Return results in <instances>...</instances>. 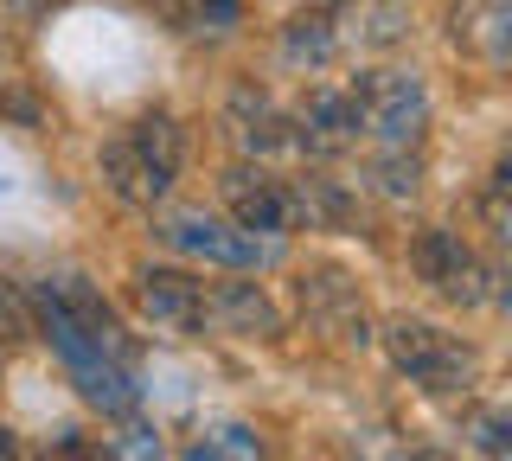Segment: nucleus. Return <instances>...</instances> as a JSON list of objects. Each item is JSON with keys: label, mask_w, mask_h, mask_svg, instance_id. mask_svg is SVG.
I'll use <instances>...</instances> for the list:
<instances>
[{"label": "nucleus", "mask_w": 512, "mask_h": 461, "mask_svg": "<svg viewBox=\"0 0 512 461\" xmlns=\"http://www.w3.org/2000/svg\"><path fill=\"white\" fill-rule=\"evenodd\" d=\"M7 13H20V20H45V13H58L64 0H0Z\"/></svg>", "instance_id": "obj_20"}, {"label": "nucleus", "mask_w": 512, "mask_h": 461, "mask_svg": "<svg viewBox=\"0 0 512 461\" xmlns=\"http://www.w3.org/2000/svg\"><path fill=\"white\" fill-rule=\"evenodd\" d=\"M135 308L160 333H205V276H192V269H141Z\"/></svg>", "instance_id": "obj_10"}, {"label": "nucleus", "mask_w": 512, "mask_h": 461, "mask_svg": "<svg viewBox=\"0 0 512 461\" xmlns=\"http://www.w3.org/2000/svg\"><path fill=\"white\" fill-rule=\"evenodd\" d=\"M0 461H20V442H13V429L0 423Z\"/></svg>", "instance_id": "obj_22"}, {"label": "nucleus", "mask_w": 512, "mask_h": 461, "mask_svg": "<svg viewBox=\"0 0 512 461\" xmlns=\"http://www.w3.org/2000/svg\"><path fill=\"white\" fill-rule=\"evenodd\" d=\"M32 327L52 340L58 365L103 417H128L141 404V359L122 333V314L84 276H45L32 282Z\"/></svg>", "instance_id": "obj_1"}, {"label": "nucleus", "mask_w": 512, "mask_h": 461, "mask_svg": "<svg viewBox=\"0 0 512 461\" xmlns=\"http://www.w3.org/2000/svg\"><path fill=\"white\" fill-rule=\"evenodd\" d=\"M276 58L288 71H327L333 58H340V20H333V7H301L295 20L282 26Z\"/></svg>", "instance_id": "obj_14"}, {"label": "nucleus", "mask_w": 512, "mask_h": 461, "mask_svg": "<svg viewBox=\"0 0 512 461\" xmlns=\"http://www.w3.org/2000/svg\"><path fill=\"white\" fill-rule=\"evenodd\" d=\"M186 461H269V455L250 423H205V429H192Z\"/></svg>", "instance_id": "obj_15"}, {"label": "nucleus", "mask_w": 512, "mask_h": 461, "mask_svg": "<svg viewBox=\"0 0 512 461\" xmlns=\"http://www.w3.org/2000/svg\"><path fill=\"white\" fill-rule=\"evenodd\" d=\"M301 308H308L314 327L340 333V340H372L365 333V301L359 289H352V276H340V269H314V282H301Z\"/></svg>", "instance_id": "obj_13"}, {"label": "nucleus", "mask_w": 512, "mask_h": 461, "mask_svg": "<svg viewBox=\"0 0 512 461\" xmlns=\"http://www.w3.org/2000/svg\"><path fill=\"white\" fill-rule=\"evenodd\" d=\"M359 97V141L372 154H416L429 129V84L423 71L384 65V71H359L352 77Z\"/></svg>", "instance_id": "obj_4"}, {"label": "nucleus", "mask_w": 512, "mask_h": 461, "mask_svg": "<svg viewBox=\"0 0 512 461\" xmlns=\"http://www.w3.org/2000/svg\"><path fill=\"white\" fill-rule=\"evenodd\" d=\"M480 231H487L493 250L512 244V167L506 161L487 173V186H480Z\"/></svg>", "instance_id": "obj_18"}, {"label": "nucleus", "mask_w": 512, "mask_h": 461, "mask_svg": "<svg viewBox=\"0 0 512 461\" xmlns=\"http://www.w3.org/2000/svg\"><path fill=\"white\" fill-rule=\"evenodd\" d=\"M154 237L186 263H218V269H276L282 263V237L244 231L237 218H218L205 205H180L154 225Z\"/></svg>", "instance_id": "obj_6"}, {"label": "nucleus", "mask_w": 512, "mask_h": 461, "mask_svg": "<svg viewBox=\"0 0 512 461\" xmlns=\"http://www.w3.org/2000/svg\"><path fill=\"white\" fill-rule=\"evenodd\" d=\"M461 442H468L474 455H487V461H506L512 455V417H506L500 397H493V404H468V410H461Z\"/></svg>", "instance_id": "obj_17"}, {"label": "nucleus", "mask_w": 512, "mask_h": 461, "mask_svg": "<svg viewBox=\"0 0 512 461\" xmlns=\"http://www.w3.org/2000/svg\"><path fill=\"white\" fill-rule=\"evenodd\" d=\"M180 167H186V129L167 109H141L135 122H122L103 141V186L135 212H154L173 193Z\"/></svg>", "instance_id": "obj_2"}, {"label": "nucleus", "mask_w": 512, "mask_h": 461, "mask_svg": "<svg viewBox=\"0 0 512 461\" xmlns=\"http://www.w3.org/2000/svg\"><path fill=\"white\" fill-rule=\"evenodd\" d=\"M224 141H231L244 161H256V167H269V161H282V154H295L288 109L269 97V90H256V84H237L231 97H224Z\"/></svg>", "instance_id": "obj_9"}, {"label": "nucleus", "mask_w": 512, "mask_h": 461, "mask_svg": "<svg viewBox=\"0 0 512 461\" xmlns=\"http://www.w3.org/2000/svg\"><path fill=\"white\" fill-rule=\"evenodd\" d=\"M410 269L429 295L455 301V308H487V301H500V263L448 225H423L410 237Z\"/></svg>", "instance_id": "obj_5"}, {"label": "nucleus", "mask_w": 512, "mask_h": 461, "mask_svg": "<svg viewBox=\"0 0 512 461\" xmlns=\"http://www.w3.org/2000/svg\"><path fill=\"white\" fill-rule=\"evenodd\" d=\"M448 45L487 71L512 65V0H455L448 7Z\"/></svg>", "instance_id": "obj_11"}, {"label": "nucleus", "mask_w": 512, "mask_h": 461, "mask_svg": "<svg viewBox=\"0 0 512 461\" xmlns=\"http://www.w3.org/2000/svg\"><path fill=\"white\" fill-rule=\"evenodd\" d=\"M205 333H237V340H276L282 308L263 282H205Z\"/></svg>", "instance_id": "obj_12"}, {"label": "nucleus", "mask_w": 512, "mask_h": 461, "mask_svg": "<svg viewBox=\"0 0 512 461\" xmlns=\"http://www.w3.org/2000/svg\"><path fill=\"white\" fill-rule=\"evenodd\" d=\"M391 461H455V455H442V449H397Z\"/></svg>", "instance_id": "obj_21"}, {"label": "nucleus", "mask_w": 512, "mask_h": 461, "mask_svg": "<svg viewBox=\"0 0 512 461\" xmlns=\"http://www.w3.org/2000/svg\"><path fill=\"white\" fill-rule=\"evenodd\" d=\"M218 199H224V212H231L244 231H263V237L301 231V180H282V173H269L256 161H237L231 173H224Z\"/></svg>", "instance_id": "obj_7"}, {"label": "nucleus", "mask_w": 512, "mask_h": 461, "mask_svg": "<svg viewBox=\"0 0 512 461\" xmlns=\"http://www.w3.org/2000/svg\"><path fill=\"white\" fill-rule=\"evenodd\" d=\"M384 353L391 365L410 378V385H423L429 397H468L480 385V346L461 340V333H448L442 321H423V314H397L391 327H384Z\"/></svg>", "instance_id": "obj_3"}, {"label": "nucleus", "mask_w": 512, "mask_h": 461, "mask_svg": "<svg viewBox=\"0 0 512 461\" xmlns=\"http://www.w3.org/2000/svg\"><path fill=\"white\" fill-rule=\"evenodd\" d=\"M288 129H295V154H308V161L352 154L359 148V97H352V84H314L288 109Z\"/></svg>", "instance_id": "obj_8"}, {"label": "nucleus", "mask_w": 512, "mask_h": 461, "mask_svg": "<svg viewBox=\"0 0 512 461\" xmlns=\"http://www.w3.org/2000/svg\"><path fill=\"white\" fill-rule=\"evenodd\" d=\"M109 461H167V449H160V436L148 423H122L109 436Z\"/></svg>", "instance_id": "obj_19"}, {"label": "nucleus", "mask_w": 512, "mask_h": 461, "mask_svg": "<svg viewBox=\"0 0 512 461\" xmlns=\"http://www.w3.org/2000/svg\"><path fill=\"white\" fill-rule=\"evenodd\" d=\"M173 13V26L192 39H231L244 26V0H160Z\"/></svg>", "instance_id": "obj_16"}]
</instances>
